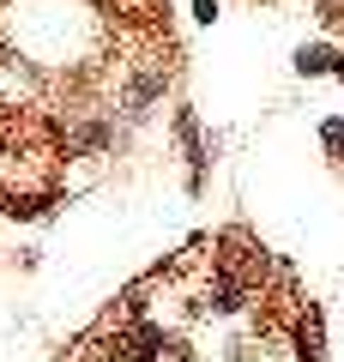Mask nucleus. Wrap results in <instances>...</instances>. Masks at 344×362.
Masks as SVG:
<instances>
[{
  "instance_id": "5",
  "label": "nucleus",
  "mask_w": 344,
  "mask_h": 362,
  "mask_svg": "<svg viewBox=\"0 0 344 362\" xmlns=\"http://www.w3.org/2000/svg\"><path fill=\"white\" fill-rule=\"evenodd\" d=\"M193 18H205V25H212V18H217V0H193Z\"/></svg>"
},
{
  "instance_id": "4",
  "label": "nucleus",
  "mask_w": 344,
  "mask_h": 362,
  "mask_svg": "<svg viewBox=\"0 0 344 362\" xmlns=\"http://www.w3.org/2000/svg\"><path fill=\"white\" fill-rule=\"evenodd\" d=\"M320 139H326L332 151H344V121H326V127H320Z\"/></svg>"
},
{
  "instance_id": "1",
  "label": "nucleus",
  "mask_w": 344,
  "mask_h": 362,
  "mask_svg": "<svg viewBox=\"0 0 344 362\" xmlns=\"http://www.w3.org/2000/svg\"><path fill=\"white\" fill-rule=\"evenodd\" d=\"M296 73H338V54H332L326 42H314V49H296Z\"/></svg>"
},
{
  "instance_id": "3",
  "label": "nucleus",
  "mask_w": 344,
  "mask_h": 362,
  "mask_svg": "<svg viewBox=\"0 0 344 362\" xmlns=\"http://www.w3.org/2000/svg\"><path fill=\"white\" fill-rule=\"evenodd\" d=\"M157 90H164V78H157V73H145L139 85H133V97H127V109H133V115H139V109H145V103H151V97H157Z\"/></svg>"
},
{
  "instance_id": "2",
  "label": "nucleus",
  "mask_w": 344,
  "mask_h": 362,
  "mask_svg": "<svg viewBox=\"0 0 344 362\" xmlns=\"http://www.w3.org/2000/svg\"><path fill=\"white\" fill-rule=\"evenodd\" d=\"M326 350H320V308L302 314V362H320Z\"/></svg>"
}]
</instances>
